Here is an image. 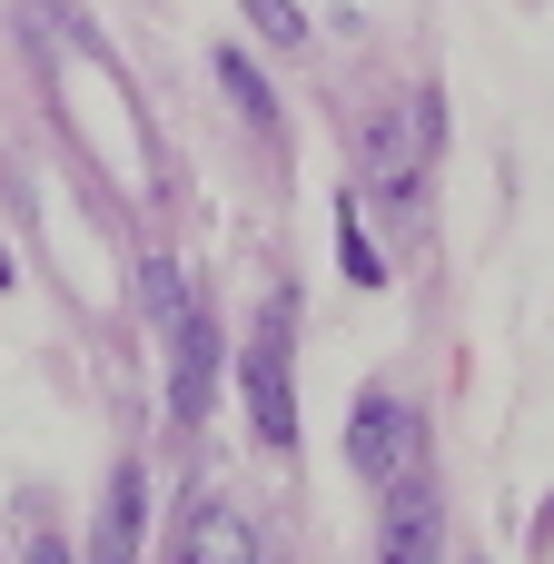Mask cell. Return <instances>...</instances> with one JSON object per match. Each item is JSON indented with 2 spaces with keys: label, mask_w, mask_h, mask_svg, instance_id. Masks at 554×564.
I'll use <instances>...</instances> for the list:
<instances>
[{
  "label": "cell",
  "mask_w": 554,
  "mask_h": 564,
  "mask_svg": "<svg viewBox=\"0 0 554 564\" xmlns=\"http://www.w3.org/2000/svg\"><path fill=\"white\" fill-rule=\"evenodd\" d=\"M20 564H69V545H59V535H30V555Z\"/></svg>",
  "instance_id": "cell-11"
},
{
  "label": "cell",
  "mask_w": 554,
  "mask_h": 564,
  "mask_svg": "<svg viewBox=\"0 0 554 564\" xmlns=\"http://www.w3.org/2000/svg\"><path fill=\"white\" fill-rule=\"evenodd\" d=\"M139 297H149V317H159V327H178V317L198 307V297H188V278H178V258H149V268H139Z\"/></svg>",
  "instance_id": "cell-9"
},
{
  "label": "cell",
  "mask_w": 554,
  "mask_h": 564,
  "mask_svg": "<svg viewBox=\"0 0 554 564\" xmlns=\"http://www.w3.org/2000/svg\"><path fill=\"white\" fill-rule=\"evenodd\" d=\"M218 79H228V99L248 109V129H278V89L258 79V59H248V50H218Z\"/></svg>",
  "instance_id": "cell-7"
},
{
  "label": "cell",
  "mask_w": 554,
  "mask_h": 564,
  "mask_svg": "<svg viewBox=\"0 0 554 564\" xmlns=\"http://www.w3.org/2000/svg\"><path fill=\"white\" fill-rule=\"evenodd\" d=\"M347 466H357L367 486L416 476V406H397L387 387H367V397H357V426H347Z\"/></svg>",
  "instance_id": "cell-2"
},
{
  "label": "cell",
  "mask_w": 554,
  "mask_h": 564,
  "mask_svg": "<svg viewBox=\"0 0 554 564\" xmlns=\"http://www.w3.org/2000/svg\"><path fill=\"white\" fill-rule=\"evenodd\" d=\"M287 317H297V297L278 288V297H268V317H258V337H248V367H238V387H248V426H258V446H268V456H287V446H297V387H287Z\"/></svg>",
  "instance_id": "cell-1"
},
{
  "label": "cell",
  "mask_w": 554,
  "mask_h": 564,
  "mask_svg": "<svg viewBox=\"0 0 554 564\" xmlns=\"http://www.w3.org/2000/svg\"><path fill=\"white\" fill-rule=\"evenodd\" d=\"M248 20H258V40H278V50H307V10L297 0H238Z\"/></svg>",
  "instance_id": "cell-10"
},
{
  "label": "cell",
  "mask_w": 554,
  "mask_h": 564,
  "mask_svg": "<svg viewBox=\"0 0 554 564\" xmlns=\"http://www.w3.org/2000/svg\"><path fill=\"white\" fill-rule=\"evenodd\" d=\"M545 535H554V506H545Z\"/></svg>",
  "instance_id": "cell-12"
},
{
  "label": "cell",
  "mask_w": 554,
  "mask_h": 564,
  "mask_svg": "<svg viewBox=\"0 0 554 564\" xmlns=\"http://www.w3.org/2000/svg\"><path fill=\"white\" fill-rule=\"evenodd\" d=\"M337 268H347L357 288H387V258H377V238L357 228V198H337Z\"/></svg>",
  "instance_id": "cell-8"
},
{
  "label": "cell",
  "mask_w": 554,
  "mask_h": 564,
  "mask_svg": "<svg viewBox=\"0 0 554 564\" xmlns=\"http://www.w3.org/2000/svg\"><path fill=\"white\" fill-rule=\"evenodd\" d=\"M446 555V506L426 476H397L387 486V525H377V564H436Z\"/></svg>",
  "instance_id": "cell-3"
},
{
  "label": "cell",
  "mask_w": 554,
  "mask_h": 564,
  "mask_svg": "<svg viewBox=\"0 0 554 564\" xmlns=\"http://www.w3.org/2000/svg\"><path fill=\"white\" fill-rule=\"evenodd\" d=\"M139 525H149V466H139V456H119V466H109L99 535H89V564H139Z\"/></svg>",
  "instance_id": "cell-5"
},
{
  "label": "cell",
  "mask_w": 554,
  "mask_h": 564,
  "mask_svg": "<svg viewBox=\"0 0 554 564\" xmlns=\"http://www.w3.org/2000/svg\"><path fill=\"white\" fill-rule=\"evenodd\" d=\"M208 397H218V317H208V307H188V317L169 327V416H178V426H198V416H208Z\"/></svg>",
  "instance_id": "cell-4"
},
{
  "label": "cell",
  "mask_w": 554,
  "mask_h": 564,
  "mask_svg": "<svg viewBox=\"0 0 554 564\" xmlns=\"http://www.w3.org/2000/svg\"><path fill=\"white\" fill-rule=\"evenodd\" d=\"M178 564H258V535H248V516L238 506H188V525H178Z\"/></svg>",
  "instance_id": "cell-6"
}]
</instances>
